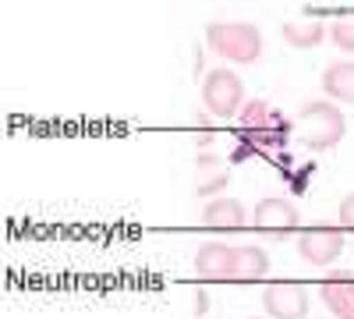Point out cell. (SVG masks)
Masks as SVG:
<instances>
[{"instance_id": "30bf717a", "label": "cell", "mask_w": 354, "mask_h": 319, "mask_svg": "<svg viewBox=\"0 0 354 319\" xmlns=\"http://www.w3.org/2000/svg\"><path fill=\"white\" fill-rule=\"evenodd\" d=\"M245 220H248V213L238 199L220 195V199H209L202 210V224L209 230H238V227H245Z\"/></svg>"}, {"instance_id": "7c38bea8", "label": "cell", "mask_w": 354, "mask_h": 319, "mask_svg": "<svg viewBox=\"0 0 354 319\" xmlns=\"http://www.w3.org/2000/svg\"><path fill=\"white\" fill-rule=\"evenodd\" d=\"M322 93L340 100V103H354V61L330 64L322 71Z\"/></svg>"}, {"instance_id": "ba28073f", "label": "cell", "mask_w": 354, "mask_h": 319, "mask_svg": "<svg viewBox=\"0 0 354 319\" xmlns=\"http://www.w3.org/2000/svg\"><path fill=\"white\" fill-rule=\"evenodd\" d=\"M234 263H238V248L234 245H220L209 241L195 252V270L209 280H230L234 277Z\"/></svg>"}, {"instance_id": "52a82bcc", "label": "cell", "mask_w": 354, "mask_h": 319, "mask_svg": "<svg viewBox=\"0 0 354 319\" xmlns=\"http://www.w3.org/2000/svg\"><path fill=\"white\" fill-rule=\"evenodd\" d=\"M298 252H301L305 263H312V266H330L333 259L344 252V235H340V230H330V227L305 230L301 241H298Z\"/></svg>"}, {"instance_id": "3957f363", "label": "cell", "mask_w": 354, "mask_h": 319, "mask_svg": "<svg viewBox=\"0 0 354 319\" xmlns=\"http://www.w3.org/2000/svg\"><path fill=\"white\" fill-rule=\"evenodd\" d=\"M202 103H205V110H209L213 118H220V121L234 118L238 110H245V107H241V103H245V85H241V78L234 75L230 68L209 71V75H205V82H202Z\"/></svg>"}, {"instance_id": "4fadbf2b", "label": "cell", "mask_w": 354, "mask_h": 319, "mask_svg": "<svg viewBox=\"0 0 354 319\" xmlns=\"http://www.w3.org/2000/svg\"><path fill=\"white\" fill-rule=\"evenodd\" d=\"M270 270V255L259 245H241L238 248V263H234V280H259Z\"/></svg>"}, {"instance_id": "2e32d148", "label": "cell", "mask_w": 354, "mask_h": 319, "mask_svg": "<svg viewBox=\"0 0 354 319\" xmlns=\"http://www.w3.org/2000/svg\"><path fill=\"white\" fill-rule=\"evenodd\" d=\"M340 224H344L347 230H354V192L344 195V202H340Z\"/></svg>"}, {"instance_id": "9c48e42d", "label": "cell", "mask_w": 354, "mask_h": 319, "mask_svg": "<svg viewBox=\"0 0 354 319\" xmlns=\"http://www.w3.org/2000/svg\"><path fill=\"white\" fill-rule=\"evenodd\" d=\"M319 295L337 319H354V277L351 273H337L330 280H322Z\"/></svg>"}, {"instance_id": "277c9868", "label": "cell", "mask_w": 354, "mask_h": 319, "mask_svg": "<svg viewBox=\"0 0 354 319\" xmlns=\"http://www.w3.org/2000/svg\"><path fill=\"white\" fill-rule=\"evenodd\" d=\"M241 125L248 131V138L259 149H283L287 142V118L280 110H273L266 100H252L241 110Z\"/></svg>"}, {"instance_id": "6da1fadb", "label": "cell", "mask_w": 354, "mask_h": 319, "mask_svg": "<svg viewBox=\"0 0 354 319\" xmlns=\"http://www.w3.org/2000/svg\"><path fill=\"white\" fill-rule=\"evenodd\" d=\"M205 43L230 64H252L262 57V33L248 21H209Z\"/></svg>"}, {"instance_id": "8992f818", "label": "cell", "mask_w": 354, "mask_h": 319, "mask_svg": "<svg viewBox=\"0 0 354 319\" xmlns=\"http://www.w3.org/2000/svg\"><path fill=\"white\" fill-rule=\"evenodd\" d=\"M252 224H255V230H266V235L280 238V235L298 227L301 217H298V206L287 202V199H262L255 206V213H252Z\"/></svg>"}, {"instance_id": "5bb4252c", "label": "cell", "mask_w": 354, "mask_h": 319, "mask_svg": "<svg viewBox=\"0 0 354 319\" xmlns=\"http://www.w3.org/2000/svg\"><path fill=\"white\" fill-rule=\"evenodd\" d=\"M330 39H333V46H340V50H354V18H340V21H333V28H330Z\"/></svg>"}, {"instance_id": "7a4b0ae2", "label": "cell", "mask_w": 354, "mask_h": 319, "mask_svg": "<svg viewBox=\"0 0 354 319\" xmlns=\"http://www.w3.org/2000/svg\"><path fill=\"white\" fill-rule=\"evenodd\" d=\"M298 125H301V138L308 149H333L347 131V118L330 100L305 103L298 113Z\"/></svg>"}, {"instance_id": "8fae6325", "label": "cell", "mask_w": 354, "mask_h": 319, "mask_svg": "<svg viewBox=\"0 0 354 319\" xmlns=\"http://www.w3.org/2000/svg\"><path fill=\"white\" fill-rule=\"evenodd\" d=\"M326 39V25L319 18H294V21H283V43L294 46V50H312Z\"/></svg>"}, {"instance_id": "9a60e30c", "label": "cell", "mask_w": 354, "mask_h": 319, "mask_svg": "<svg viewBox=\"0 0 354 319\" xmlns=\"http://www.w3.org/2000/svg\"><path fill=\"white\" fill-rule=\"evenodd\" d=\"M223 185H227V170L216 167L209 178H202V181H198V195H213V192H220Z\"/></svg>"}, {"instance_id": "5b68a950", "label": "cell", "mask_w": 354, "mask_h": 319, "mask_svg": "<svg viewBox=\"0 0 354 319\" xmlns=\"http://www.w3.org/2000/svg\"><path fill=\"white\" fill-rule=\"evenodd\" d=\"M262 305L273 319H305L308 312V291L301 284H290V280H277L262 291Z\"/></svg>"}]
</instances>
